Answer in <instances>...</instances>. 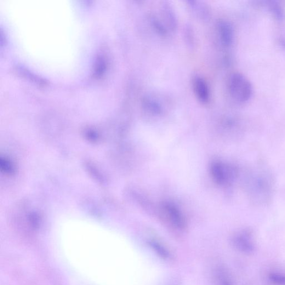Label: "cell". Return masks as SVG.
<instances>
[{"label":"cell","mask_w":285,"mask_h":285,"mask_svg":"<svg viewBox=\"0 0 285 285\" xmlns=\"http://www.w3.org/2000/svg\"><path fill=\"white\" fill-rule=\"evenodd\" d=\"M227 87L231 98L238 102L247 101L253 94L252 84L246 77L239 73L231 74Z\"/></svg>","instance_id":"obj_1"},{"label":"cell","mask_w":285,"mask_h":285,"mask_svg":"<svg viewBox=\"0 0 285 285\" xmlns=\"http://www.w3.org/2000/svg\"><path fill=\"white\" fill-rule=\"evenodd\" d=\"M236 170L229 164L216 162L210 167V173L215 181L220 185H229L234 180Z\"/></svg>","instance_id":"obj_2"},{"label":"cell","mask_w":285,"mask_h":285,"mask_svg":"<svg viewBox=\"0 0 285 285\" xmlns=\"http://www.w3.org/2000/svg\"><path fill=\"white\" fill-rule=\"evenodd\" d=\"M161 212L163 216L174 227L179 229H184L186 227V222L184 215L174 204L169 203L163 204Z\"/></svg>","instance_id":"obj_3"},{"label":"cell","mask_w":285,"mask_h":285,"mask_svg":"<svg viewBox=\"0 0 285 285\" xmlns=\"http://www.w3.org/2000/svg\"><path fill=\"white\" fill-rule=\"evenodd\" d=\"M233 244L236 248L245 254H252L255 249V243L252 233L243 231L233 238Z\"/></svg>","instance_id":"obj_4"},{"label":"cell","mask_w":285,"mask_h":285,"mask_svg":"<svg viewBox=\"0 0 285 285\" xmlns=\"http://www.w3.org/2000/svg\"><path fill=\"white\" fill-rule=\"evenodd\" d=\"M192 86L196 98L202 104H207L210 99V92L206 81L201 77L196 76L192 81Z\"/></svg>","instance_id":"obj_5"},{"label":"cell","mask_w":285,"mask_h":285,"mask_svg":"<svg viewBox=\"0 0 285 285\" xmlns=\"http://www.w3.org/2000/svg\"><path fill=\"white\" fill-rule=\"evenodd\" d=\"M218 31L220 41L224 46L230 47L234 38V31L230 22L220 21L218 24Z\"/></svg>","instance_id":"obj_6"},{"label":"cell","mask_w":285,"mask_h":285,"mask_svg":"<svg viewBox=\"0 0 285 285\" xmlns=\"http://www.w3.org/2000/svg\"><path fill=\"white\" fill-rule=\"evenodd\" d=\"M142 106L145 111L152 115H158L162 112V106L160 102L150 96L146 97L144 99Z\"/></svg>","instance_id":"obj_7"},{"label":"cell","mask_w":285,"mask_h":285,"mask_svg":"<svg viewBox=\"0 0 285 285\" xmlns=\"http://www.w3.org/2000/svg\"><path fill=\"white\" fill-rule=\"evenodd\" d=\"M150 246L157 253L158 255L164 259H168L170 257V253L168 251L162 246V244H159L156 241H151Z\"/></svg>","instance_id":"obj_8"},{"label":"cell","mask_w":285,"mask_h":285,"mask_svg":"<svg viewBox=\"0 0 285 285\" xmlns=\"http://www.w3.org/2000/svg\"><path fill=\"white\" fill-rule=\"evenodd\" d=\"M269 280L275 285H285V273L271 272L268 275Z\"/></svg>","instance_id":"obj_9"},{"label":"cell","mask_w":285,"mask_h":285,"mask_svg":"<svg viewBox=\"0 0 285 285\" xmlns=\"http://www.w3.org/2000/svg\"><path fill=\"white\" fill-rule=\"evenodd\" d=\"M219 285H233L232 282L226 273L221 271L217 276Z\"/></svg>","instance_id":"obj_10"}]
</instances>
